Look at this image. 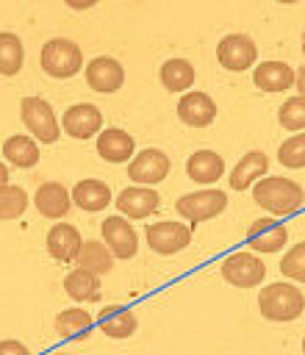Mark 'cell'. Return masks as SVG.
I'll return each mask as SVG.
<instances>
[{"label":"cell","instance_id":"cell-1","mask_svg":"<svg viewBox=\"0 0 305 355\" xmlns=\"http://www.w3.org/2000/svg\"><path fill=\"white\" fill-rule=\"evenodd\" d=\"M252 200L274 216H288V214L299 211V205L305 202V191L291 178H277V175L266 178L263 175L252 183Z\"/></svg>","mask_w":305,"mask_h":355},{"label":"cell","instance_id":"cell-2","mask_svg":"<svg viewBox=\"0 0 305 355\" xmlns=\"http://www.w3.org/2000/svg\"><path fill=\"white\" fill-rule=\"evenodd\" d=\"M258 311L269 322H294L305 311V297L291 283H269L258 291Z\"/></svg>","mask_w":305,"mask_h":355},{"label":"cell","instance_id":"cell-3","mask_svg":"<svg viewBox=\"0 0 305 355\" xmlns=\"http://www.w3.org/2000/svg\"><path fill=\"white\" fill-rule=\"evenodd\" d=\"M39 64L50 78L64 80V78H72V75H78L83 69V50L72 39L55 36V39H47L42 44Z\"/></svg>","mask_w":305,"mask_h":355},{"label":"cell","instance_id":"cell-4","mask_svg":"<svg viewBox=\"0 0 305 355\" xmlns=\"http://www.w3.org/2000/svg\"><path fill=\"white\" fill-rule=\"evenodd\" d=\"M19 116L25 122V128L33 133V139H39L44 144L58 141L61 122L55 119V114H53V108H50L47 100H42V97H25L19 103Z\"/></svg>","mask_w":305,"mask_h":355},{"label":"cell","instance_id":"cell-5","mask_svg":"<svg viewBox=\"0 0 305 355\" xmlns=\"http://www.w3.org/2000/svg\"><path fill=\"white\" fill-rule=\"evenodd\" d=\"M225 208H227V197H225V191H219V189H200V191L183 194V197L175 202V211H177L183 219H189L191 225L208 222V219L219 216Z\"/></svg>","mask_w":305,"mask_h":355},{"label":"cell","instance_id":"cell-6","mask_svg":"<svg viewBox=\"0 0 305 355\" xmlns=\"http://www.w3.org/2000/svg\"><path fill=\"white\" fill-rule=\"evenodd\" d=\"M222 277H225V283H230L236 288H255L263 283L266 266L252 252H233L222 261Z\"/></svg>","mask_w":305,"mask_h":355},{"label":"cell","instance_id":"cell-7","mask_svg":"<svg viewBox=\"0 0 305 355\" xmlns=\"http://www.w3.org/2000/svg\"><path fill=\"white\" fill-rule=\"evenodd\" d=\"M258 58V44L247 33H227L216 44V61L227 72H244Z\"/></svg>","mask_w":305,"mask_h":355},{"label":"cell","instance_id":"cell-8","mask_svg":"<svg viewBox=\"0 0 305 355\" xmlns=\"http://www.w3.org/2000/svg\"><path fill=\"white\" fill-rule=\"evenodd\" d=\"M169 166H172V161L164 150L147 147L128 161V178L139 186H158L169 175Z\"/></svg>","mask_w":305,"mask_h":355},{"label":"cell","instance_id":"cell-9","mask_svg":"<svg viewBox=\"0 0 305 355\" xmlns=\"http://www.w3.org/2000/svg\"><path fill=\"white\" fill-rule=\"evenodd\" d=\"M144 236H147V244H150L152 252H158V255H175V252H180V250L189 247L191 227L183 225V222L164 219V222H150L147 230H144Z\"/></svg>","mask_w":305,"mask_h":355},{"label":"cell","instance_id":"cell-10","mask_svg":"<svg viewBox=\"0 0 305 355\" xmlns=\"http://www.w3.org/2000/svg\"><path fill=\"white\" fill-rule=\"evenodd\" d=\"M100 233H103V244L111 250L114 258L128 261V258L136 255V250H139V236H136L133 225H130L125 216H105L103 225H100Z\"/></svg>","mask_w":305,"mask_h":355},{"label":"cell","instance_id":"cell-11","mask_svg":"<svg viewBox=\"0 0 305 355\" xmlns=\"http://www.w3.org/2000/svg\"><path fill=\"white\" fill-rule=\"evenodd\" d=\"M158 205H161V197L152 191V186L133 183L116 194V208L125 219H147L158 211Z\"/></svg>","mask_w":305,"mask_h":355},{"label":"cell","instance_id":"cell-12","mask_svg":"<svg viewBox=\"0 0 305 355\" xmlns=\"http://www.w3.org/2000/svg\"><path fill=\"white\" fill-rule=\"evenodd\" d=\"M83 72H86V83L94 92H103V94H111V92L122 89V83H125V67L116 58H111V55L92 58L83 67Z\"/></svg>","mask_w":305,"mask_h":355},{"label":"cell","instance_id":"cell-13","mask_svg":"<svg viewBox=\"0 0 305 355\" xmlns=\"http://www.w3.org/2000/svg\"><path fill=\"white\" fill-rule=\"evenodd\" d=\"M103 128V111L92 103H78L69 105L61 116V130L69 133L72 139H92Z\"/></svg>","mask_w":305,"mask_h":355},{"label":"cell","instance_id":"cell-14","mask_svg":"<svg viewBox=\"0 0 305 355\" xmlns=\"http://www.w3.org/2000/svg\"><path fill=\"white\" fill-rule=\"evenodd\" d=\"M288 241V230L283 222H274L269 216L255 219L247 227V247L255 252H280Z\"/></svg>","mask_w":305,"mask_h":355},{"label":"cell","instance_id":"cell-15","mask_svg":"<svg viewBox=\"0 0 305 355\" xmlns=\"http://www.w3.org/2000/svg\"><path fill=\"white\" fill-rule=\"evenodd\" d=\"M177 116L189 128H208L216 119V103L205 92H183L177 103Z\"/></svg>","mask_w":305,"mask_h":355},{"label":"cell","instance_id":"cell-16","mask_svg":"<svg viewBox=\"0 0 305 355\" xmlns=\"http://www.w3.org/2000/svg\"><path fill=\"white\" fill-rule=\"evenodd\" d=\"M33 205H36V211H39L44 219H64V216L69 214L72 197H69V191H67L64 183L47 180V183H42V186L36 189Z\"/></svg>","mask_w":305,"mask_h":355},{"label":"cell","instance_id":"cell-17","mask_svg":"<svg viewBox=\"0 0 305 355\" xmlns=\"http://www.w3.org/2000/svg\"><path fill=\"white\" fill-rule=\"evenodd\" d=\"M136 153V141L128 130L122 128H105L97 133V155L108 164H122L130 161Z\"/></svg>","mask_w":305,"mask_h":355},{"label":"cell","instance_id":"cell-18","mask_svg":"<svg viewBox=\"0 0 305 355\" xmlns=\"http://www.w3.org/2000/svg\"><path fill=\"white\" fill-rule=\"evenodd\" d=\"M80 244H83V239H80L78 227L69 222H55L47 230V252L61 263H72L78 258Z\"/></svg>","mask_w":305,"mask_h":355},{"label":"cell","instance_id":"cell-19","mask_svg":"<svg viewBox=\"0 0 305 355\" xmlns=\"http://www.w3.org/2000/svg\"><path fill=\"white\" fill-rule=\"evenodd\" d=\"M69 197H72V205H78L80 211H89V214H97L111 205V189H108V183H103L97 178L78 180L72 186Z\"/></svg>","mask_w":305,"mask_h":355},{"label":"cell","instance_id":"cell-20","mask_svg":"<svg viewBox=\"0 0 305 355\" xmlns=\"http://www.w3.org/2000/svg\"><path fill=\"white\" fill-rule=\"evenodd\" d=\"M266 172H269V158H266V153H261V150H250V153L241 155L238 164L230 169L227 183H230L233 191H244L247 186H252V183H255L258 178H263Z\"/></svg>","mask_w":305,"mask_h":355},{"label":"cell","instance_id":"cell-21","mask_svg":"<svg viewBox=\"0 0 305 355\" xmlns=\"http://www.w3.org/2000/svg\"><path fill=\"white\" fill-rule=\"evenodd\" d=\"M186 175L200 186H211L225 175V161L214 150H197L186 161Z\"/></svg>","mask_w":305,"mask_h":355},{"label":"cell","instance_id":"cell-22","mask_svg":"<svg viewBox=\"0 0 305 355\" xmlns=\"http://www.w3.org/2000/svg\"><path fill=\"white\" fill-rule=\"evenodd\" d=\"M97 327H100L108 338L122 341V338H130V336L136 333L139 322H136V313H133L130 308H125V305H108V308L100 311Z\"/></svg>","mask_w":305,"mask_h":355},{"label":"cell","instance_id":"cell-23","mask_svg":"<svg viewBox=\"0 0 305 355\" xmlns=\"http://www.w3.org/2000/svg\"><path fill=\"white\" fill-rule=\"evenodd\" d=\"M252 83L263 92H286L294 83V69L286 61H263L252 69Z\"/></svg>","mask_w":305,"mask_h":355},{"label":"cell","instance_id":"cell-24","mask_svg":"<svg viewBox=\"0 0 305 355\" xmlns=\"http://www.w3.org/2000/svg\"><path fill=\"white\" fill-rule=\"evenodd\" d=\"M94 324L97 322L83 308H67V311H61L55 316V333L61 338H67V341H83L94 330Z\"/></svg>","mask_w":305,"mask_h":355},{"label":"cell","instance_id":"cell-25","mask_svg":"<svg viewBox=\"0 0 305 355\" xmlns=\"http://www.w3.org/2000/svg\"><path fill=\"white\" fill-rule=\"evenodd\" d=\"M64 291L75 300V302H97L100 294H103V286H100V277L89 269H72L67 277H64Z\"/></svg>","mask_w":305,"mask_h":355},{"label":"cell","instance_id":"cell-26","mask_svg":"<svg viewBox=\"0 0 305 355\" xmlns=\"http://www.w3.org/2000/svg\"><path fill=\"white\" fill-rule=\"evenodd\" d=\"M3 155L8 164L19 166V169H31L39 164V144L33 136H25V133H14L3 141Z\"/></svg>","mask_w":305,"mask_h":355},{"label":"cell","instance_id":"cell-27","mask_svg":"<svg viewBox=\"0 0 305 355\" xmlns=\"http://www.w3.org/2000/svg\"><path fill=\"white\" fill-rule=\"evenodd\" d=\"M158 78H161L166 92H189L194 78H197V72H194L191 61H186V58H166L161 64Z\"/></svg>","mask_w":305,"mask_h":355},{"label":"cell","instance_id":"cell-28","mask_svg":"<svg viewBox=\"0 0 305 355\" xmlns=\"http://www.w3.org/2000/svg\"><path fill=\"white\" fill-rule=\"evenodd\" d=\"M75 263H78L80 269H89V272H94V275L100 277V275L111 272V266H114V255H111V250H108L103 241L89 239V241L80 244Z\"/></svg>","mask_w":305,"mask_h":355},{"label":"cell","instance_id":"cell-29","mask_svg":"<svg viewBox=\"0 0 305 355\" xmlns=\"http://www.w3.org/2000/svg\"><path fill=\"white\" fill-rule=\"evenodd\" d=\"M25 64V47H22V39L11 31H3L0 33V75H17Z\"/></svg>","mask_w":305,"mask_h":355},{"label":"cell","instance_id":"cell-30","mask_svg":"<svg viewBox=\"0 0 305 355\" xmlns=\"http://www.w3.org/2000/svg\"><path fill=\"white\" fill-rule=\"evenodd\" d=\"M28 194L22 186H14V183H6L0 186V219H19L28 208Z\"/></svg>","mask_w":305,"mask_h":355},{"label":"cell","instance_id":"cell-31","mask_svg":"<svg viewBox=\"0 0 305 355\" xmlns=\"http://www.w3.org/2000/svg\"><path fill=\"white\" fill-rule=\"evenodd\" d=\"M277 161L288 169H302L305 166V133H294L277 147Z\"/></svg>","mask_w":305,"mask_h":355},{"label":"cell","instance_id":"cell-32","mask_svg":"<svg viewBox=\"0 0 305 355\" xmlns=\"http://www.w3.org/2000/svg\"><path fill=\"white\" fill-rule=\"evenodd\" d=\"M277 119L286 130H305V97L297 94V97H288L280 111H277Z\"/></svg>","mask_w":305,"mask_h":355},{"label":"cell","instance_id":"cell-33","mask_svg":"<svg viewBox=\"0 0 305 355\" xmlns=\"http://www.w3.org/2000/svg\"><path fill=\"white\" fill-rule=\"evenodd\" d=\"M280 272L288 277V280H297V283H305V241L294 244L283 261H280Z\"/></svg>","mask_w":305,"mask_h":355},{"label":"cell","instance_id":"cell-34","mask_svg":"<svg viewBox=\"0 0 305 355\" xmlns=\"http://www.w3.org/2000/svg\"><path fill=\"white\" fill-rule=\"evenodd\" d=\"M0 355H31V352H28V347H25L22 341H17V338H3V341H0Z\"/></svg>","mask_w":305,"mask_h":355},{"label":"cell","instance_id":"cell-35","mask_svg":"<svg viewBox=\"0 0 305 355\" xmlns=\"http://www.w3.org/2000/svg\"><path fill=\"white\" fill-rule=\"evenodd\" d=\"M69 8H75V11H86V8H92V6H97V0H64Z\"/></svg>","mask_w":305,"mask_h":355},{"label":"cell","instance_id":"cell-36","mask_svg":"<svg viewBox=\"0 0 305 355\" xmlns=\"http://www.w3.org/2000/svg\"><path fill=\"white\" fill-rule=\"evenodd\" d=\"M294 86H297V92L305 97V67H299V69L294 72Z\"/></svg>","mask_w":305,"mask_h":355},{"label":"cell","instance_id":"cell-37","mask_svg":"<svg viewBox=\"0 0 305 355\" xmlns=\"http://www.w3.org/2000/svg\"><path fill=\"white\" fill-rule=\"evenodd\" d=\"M8 183V166L0 161V186H6Z\"/></svg>","mask_w":305,"mask_h":355},{"label":"cell","instance_id":"cell-38","mask_svg":"<svg viewBox=\"0 0 305 355\" xmlns=\"http://www.w3.org/2000/svg\"><path fill=\"white\" fill-rule=\"evenodd\" d=\"M277 3H286V6H294V3H299V0H277Z\"/></svg>","mask_w":305,"mask_h":355},{"label":"cell","instance_id":"cell-39","mask_svg":"<svg viewBox=\"0 0 305 355\" xmlns=\"http://www.w3.org/2000/svg\"><path fill=\"white\" fill-rule=\"evenodd\" d=\"M302 55H305V36H302Z\"/></svg>","mask_w":305,"mask_h":355},{"label":"cell","instance_id":"cell-40","mask_svg":"<svg viewBox=\"0 0 305 355\" xmlns=\"http://www.w3.org/2000/svg\"><path fill=\"white\" fill-rule=\"evenodd\" d=\"M302 355H305V338H302Z\"/></svg>","mask_w":305,"mask_h":355},{"label":"cell","instance_id":"cell-41","mask_svg":"<svg viewBox=\"0 0 305 355\" xmlns=\"http://www.w3.org/2000/svg\"><path fill=\"white\" fill-rule=\"evenodd\" d=\"M55 355H67V352H55Z\"/></svg>","mask_w":305,"mask_h":355}]
</instances>
